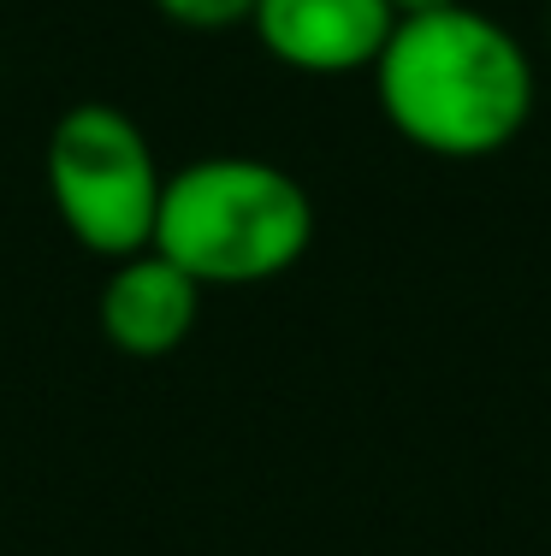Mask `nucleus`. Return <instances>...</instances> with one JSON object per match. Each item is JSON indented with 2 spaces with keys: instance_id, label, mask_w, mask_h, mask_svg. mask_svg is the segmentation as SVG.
Masks as SVG:
<instances>
[{
  "instance_id": "f257e3e1",
  "label": "nucleus",
  "mask_w": 551,
  "mask_h": 556,
  "mask_svg": "<svg viewBox=\"0 0 551 556\" xmlns=\"http://www.w3.org/2000/svg\"><path fill=\"white\" fill-rule=\"evenodd\" d=\"M374 96L410 149L487 161L534 113V60L498 18L463 7L398 18L374 60Z\"/></svg>"
},
{
  "instance_id": "f03ea898",
  "label": "nucleus",
  "mask_w": 551,
  "mask_h": 556,
  "mask_svg": "<svg viewBox=\"0 0 551 556\" xmlns=\"http://www.w3.org/2000/svg\"><path fill=\"white\" fill-rule=\"evenodd\" d=\"M314 243V202L285 166L255 154H208L161 184L154 243L202 290L285 278Z\"/></svg>"
},
{
  "instance_id": "7ed1b4c3",
  "label": "nucleus",
  "mask_w": 551,
  "mask_h": 556,
  "mask_svg": "<svg viewBox=\"0 0 551 556\" xmlns=\"http://www.w3.org/2000/svg\"><path fill=\"white\" fill-rule=\"evenodd\" d=\"M166 172L154 142L125 108L77 101L48 130V195L60 225L101 261H125L154 243Z\"/></svg>"
},
{
  "instance_id": "20e7f679",
  "label": "nucleus",
  "mask_w": 551,
  "mask_h": 556,
  "mask_svg": "<svg viewBox=\"0 0 551 556\" xmlns=\"http://www.w3.org/2000/svg\"><path fill=\"white\" fill-rule=\"evenodd\" d=\"M255 42L303 77L374 72L398 12L386 0H255Z\"/></svg>"
},
{
  "instance_id": "39448f33",
  "label": "nucleus",
  "mask_w": 551,
  "mask_h": 556,
  "mask_svg": "<svg viewBox=\"0 0 551 556\" xmlns=\"http://www.w3.org/2000/svg\"><path fill=\"white\" fill-rule=\"evenodd\" d=\"M96 314H101V332H108L113 350L137 355V362H154V355H173L196 332L202 285L184 267H173L161 249H137V255L113 261Z\"/></svg>"
},
{
  "instance_id": "423d86ee",
  "label": "nucleus",
  "mask_w": 551,
  "mask_h": 556,
  "mask_svg": "<svg viewBox=\"0 0 551 556\" xmlns=\"http://www.w3.org/2000/svg\"><path fill=\"white\" fill-rule=\"evenodd\" d=\"M154 7L184 30H231V24L255 18V0H154Z\"/></svg>"
},
{
  "instance_id": "0eeeda50",
  "label": "nucleus",
  "mask_w": 551,
  "mask_h": 556,
  "mask_svg": "<svg viewBox=\"0 0 551 556\" xmlns=\"http://www.w3.org/2000/svg\"><path fill=\"white\" fill-rule=\"evenodd\" d=\"M398 18H422V12H444V7H463V0H386Z\"/></svg>"
},
{
  "instance_id": "6e6552de",
  "label": "nucleus",
  "mask_w": 551,
  "mask_h": 556,
  "mask_svg": "<svg viewBox=\"0 0 551 556\" xmlns=\"http://www.w3.org/2000/svg\"><path fill=\"white\" fill-rule=\"evenodd\" d=\"M546 30H551V12H546Z\"/></svg>"
}]
</instances>
